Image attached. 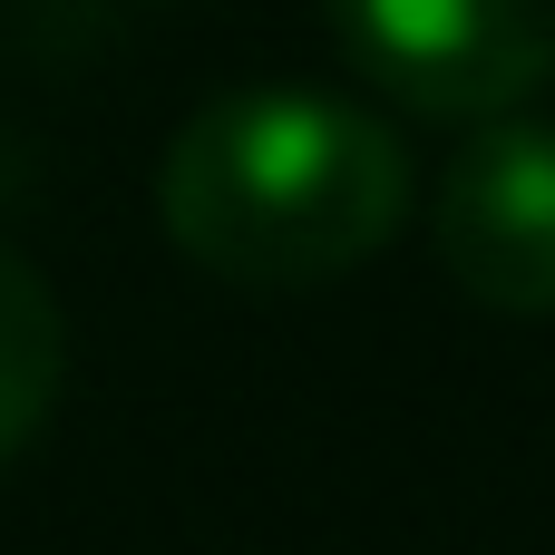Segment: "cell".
Returning <instances> with one entry per match:
<instances>
[{
	"label": "cell",
	"instance_id": "obj_4",
	"mask_svg": "<svg viewBox=\"0 0 555 555\" xmlns=\"http://www.w3.org/2000/svg\"><path fill=\"white\" fill-rule=\"evenodd\" d=\"M59 371H68V322H59V293L0 244V459H20L59 400Z\"/></svg>",
	"mask_w": 555,
	"mask_h": 555
},
{
	"label": "cell",
	"instance_id": "obj_2",
	"mask_svg": "<svg viewBox=\"0 0 555 555\" xmlns=\"http://www.w3.org/2000/svg\"><path fill=\"white\" fill-rule=\"evenodd\" d=\"M351 68L429 117H517L555 88V0H322Z\"/></svg>",
	"mask_w": 555,
	"mask_h": 555
},
{
	"label": "cell",
	"instance_id": "obj_3",
	"mask_svg": "<svg viewBox=\"0 0 555 555\" xmlns=\"http://www.w3.org/2000/svg\"><path fill=\"white\" fill-rule=\"evenodd\" d=\"M439 263L478 312L546 322L555 312V127L488 117L439 176Z\"/></svg>",
	"mask_w": 555,
	"mask_h": 555
},
{
	"label": "cell",
	"instance_id": "obj_1",
	"mask_svg": "<svg viewBox=\"0 0 555 555\" xmlns=\"http://www.w3.org/2000/svg\"><path fill=\"white\" fill-rule=\"evenodd\" d=\"M156 215L176 254L234 293H312L361 273L410 215L400 137L322 88H224L205 98L166 166Z\"/></svg>",
	"mask_w": 555,
	"mask_h": 555
}]
</instances>
